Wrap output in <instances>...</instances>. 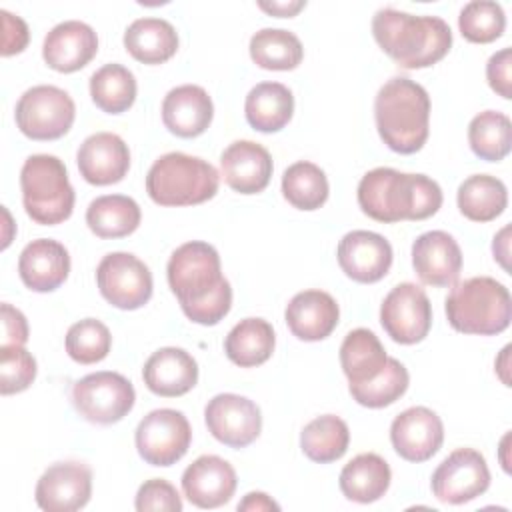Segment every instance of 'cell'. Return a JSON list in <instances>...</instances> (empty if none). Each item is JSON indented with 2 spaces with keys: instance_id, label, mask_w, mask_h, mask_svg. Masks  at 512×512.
I'll list each match as a JSON object with an SVG mask.
<instances>
[{
  "instance_id": "34",
  "label": "cell",
  "mask_w": 512,
  "mask_h": 512,
  "mask_svg": "<svg viewBox=\"0 0 512 512\" xmlns=\"http://www.w3.org/2000/svg\"><path fill=\"white\" fill-rule=\"evenodd\" d=\"M350 444L348 424L334 416L324 414L310 420L300 432V448L312 462L328 464L342 458Z\"/></svg>"
},
{
  "instance_id": "49",
  "label": "cell",
  "mask_w": 512,
  "mask_h": 512,
  "mask_svg": "<svg viewBox=\"0 0 512 512\" xmlns=\"http://www.w3.org/2000/svg\"><path fill=\"white\" fill-rule=\"evenodd\" d=\"M508 234H510V226H504L496 236H494V242H492V252H494V258L502 264L504 270H510V264H508V256H510V240H508Z\"/></svg>"
},
{
  "instance_id": "14",
  "label": "cell",
  "mask_w": 512,
  "mask_h": 512,
  "mask_svg": "<svg viewBox=\"0 0 512 512\" xmlns=\"http://www.w3.org/2000/svg\"><path fill=\"white\" fill-rule=\"evenodd\" d=\"M208 432L230 448H246L262 430V414L256 402L246 396L216 394L204 408Z\"/></svg>"
},
{
  "instance_id": "3",
  "label": "cell",
  "mask_w": 512,
  "mask_h": 512,
  "mask_svg": "<svg viewBox=\"0 0 512 512\" xmlns=\"http://www.w3.org/2000/svg\"><path fill=\"white\" fill-rule=\"evenodd\" d=\"M372 36L406 70L434 66L452 46V30L440 16H414L394 8L374 14Z\"/></svg>"
},
{
  "instance_id": "42",
  "label": "cell",
  "mask_w": 512,
  "mask_h": 512,
  "mask_svg": "<svg viewBox=\"0 0 512 512\" xmlns=\"http://www.w3.org/2000/svg\"><path fill=\"white\" fill-rule=\"evenodd\" d=\"M36 360L16 344L0 346V392L2 396L24 392L36 378Z\"/></svg>"
},
{
  "instance_id": "17",
  "label": "cell",
  "mask_w": 512,
  "mask_h": 512,
  "mask_svg": "<svg viewBox=\"0 0 512 512\" xmlns=\"http://www.w3.org/2000/svg\"><path fill=\"white\" fill-rule=\"evenodd\" d=\"M338 264L342 272L360 284L382 280L392 266L390 242L370 230H352L338 242Z\"/></svg>"
},
{
  "instance_id": "19",
  "label": "cell",
  "mask_w": 512,
  "mask_h": 512,
  "mask_svg": "<svg viewBox=\"0 0 512 512\" xmlns=\"http://www.w3.org/2000/svg\"><path fill=\"white\" fill-rule=\"evenodd\" d=\"M80 176L94 186L120 182L130 168V150L114 132L90 134L76 154Z\"/></svg>"
},
{
  "instance_id": "44",
  "label": "cell",
  "mask_w": 512,
  "mask_h": 512,
  "mask_svg": "<svg viewBox=\"0 0 512 512\" xmlns=\"http://www.w3.org/2000/svg\"><path fill=\"white\" fill-rule=\"evenodd\" d=\"M510 66H512V50L502 48L490 56L486 64V78L490 88L500 94L502 98H512V80H510Z\"/></svg>"
},
{
  "instance_id": "8",
  "label": "cell",
  "mask_w": 512,
  "mask_h": 512,
  "mask_svg": "<svg viewBox=\"0 0 512 512\" xmlns=\"http://www.w3.org/2000/svg\"><path fill=\"white\" fill-rule=\"evenodd\" d=\"M16 126L32 140H58L74 124L76 106L70 94L52 84L28 88L14 110Z\"/></svg>"
},
{
  "instance_id": "46",
  "label": "cell",
  "mask_w": 512,
  "mask_h": 512,
  "mask_svg": "<svg viewBox=\"0 0 512 512\" xmlns=\"http://www.w3.org/2000/svg\"><path fill=\"white\" fill-rule=\"evenodd\" d=\"M0 312H2V344L24 346L28 342L26 316L8 302L0 306Z\"/></svg>"
},
{
  "instance_id": "31",
  "label": "cell",
  "mask_w": 512,
  "mask_h": 512,
  "mask_svg": "<svg viewBox=\"0 0 512 512\" xmlns=\"http://www.w3.org/2000/svg\"><path fill=\"white\" fill-rule=\"evenodd\" d=\"M274 328L264 318L240 320L224 340V352L230 362L240 368L264 364L274 352Z\"/></svg>"
},
{
  "instance_id": "21",
  "label": "cell",
  "mask_w": 512,
  "mask_h": 512,
  "mask_svg": "<svg viewBox=\"0 0 512 512\" xmlns=\"http://www.w3.org/2000/svg\"><path fill=\"white\" fill-rule=\"evenodd\" d=\"M98 52V36L92 26L80 20L56 24L44 38L42 58L56 72H76Z\"/></svg>"
},
{
  "instance_id": "22",
  "label": "cell",
  "mask_w": 512,
  "mask_h": 512,
  "mask_svg": "<svg viewBox=\"0 0 512 512\" xmlns=\"http://www.w3.org/2000/svg\"><path fill=\"white\" fill-rule=\"evenodd\" d=\"M224 182L240 194L262 192L272 176L274 164L270 152L252 140H236L220 154Z\"/></svg>"
},
{
  "instance_id": "18",
  "label": "cell",
  "mask_w": 512,
  "mask_h": 512,
  "mask_svg": "<svg viewBox=\"0 0 512 512\" xmlns=\"http://www.w3.org/2000/svg\"><path fill=\"white\" fill-rule=\"evenodd\" d=\"M412 266L426 286H452L462 270V250L452 234L430 230L412 244Z\"/></svg>"
},
{
  "instance_id": "12",
  "label": "cell",
  "mask_w": 512,
  "mask_h": 512,
  "mask_svg": "<svg viewBox=\"0 0 512 512\" xmlns=\"http://www.w3.org/2000/svg\"><path fill=\"white\" fill-rule=\"evenodd\" d=\"M380 324L398 344L422 342L432 326V304L414 282L396 284L382 300Z\"/></svg>"
},
{
  "instance_id": "47",
  "label": "cell",
  "mask_w": 512,
  "mask_h": 512,
  "mask_svg": "<svg viewBox=\"0 0 512 512\" xmlns=\"http://www.w3.org/2000/svg\"><path fill=\"white\" fill-rule=\"evenodd\" d=\"M304 6H306L304 0H288V2H286V0H284V2H280V0H272V2L260 0V2H258V8H260V10H264V12L272 14V16H278V18L296 16Z\"/></svg>"
},
{
  "instance_id": "10",
  "label": "cell",
  "mask_w": 512,
  "mask_h": 512,
  "mask_svg": "<svg viewBox=\"0 0 512 512\" xmlns=\"http://www.w3.org/2000/svg\"><path fill=\"white\" fill-rule=\"evenodd\" d=\"M134 440L136 450L146 464L172 466L188 452L192 428L180 410L158 408L138 422Z\"/></svg>"
},
{
  "instance_id": "25",
  "label": "cell",
  "mask_w": 512,
  "mask_h": 512,
  "mask_svg": "<svg viewBox=\"0 0 512 512\" xmlns=\"http://www.w3.org/2000/svg\"><path fill=\"white\" fill-rule=\"evenodd\" d=\"M340 308L324 290H304L292 296L286 306L284 320L290 332L304 342H318L332 334L338 326Z\"/></svg>"
},
{
  "instance_id": "4",
  "label": "cell",
  "mask_w": 512,
  "mask_h": 512,
  "mask_svg": "<svg viewBox=\"0 0 512 512\" xmlns=\"http://www.w3.org/2000/svg\"><path fill=\"white\" fill-rule=\"evenodd\" d=\"M374 120L382 142L398 154L418 152L430 132V96L418 82L394 76L374 98Z\"/></svg>"
},
{
  "instance_id": "1",
  "label": "cell",
  "mask_w": 512,
  "mask_h": 512,
  "mask_svg": "<svg viewBox=\"0 0 512 512\" xmlns=\"http://www.w3.org/2000/svg\"><path fill=\"white\" fill-rule=\"evenodd\" d=\"M168 286L188 320L214 326L232 308V286L222 276L216 248L202 240L178 246L166 266Z\"/></svg>"
},
{
  "instance_id": "38",
  "label": "cell",
  "mask_w": 512,
  "mask_h": 512,
  "mask_svg": "<svg viewBox=\"0 0 512 512\" xmlns=\"http://www.w3.org/2000/svg\"><path fill=\"white\" fill-rule=\"evenodd\" d=\"M510 118L496 110L476 114L468 124V144L486 162H500L510 152Z\"/></svg>"
},
{
  "instance_id": "45",
  "label": "cell",
  "mask_w": 512,
  "mask_h": 512,
  "mask_svg": "<svg viewBox=\"0 0 512 512\" xmlns=\"http://www.w3.org/2000/svg\"><path fill=\"white\" fill-rule=\"evenodd\" d=\"M0 16H2V26H4L2 48H0L2 56H12V54L22 52L28 46V40H30V32H28L26 22L20 16H14L8 10H0Z\"/></svg>"
},
{
  "instance_id": "2",
  "label": "cell",
  "mask_w": 512,
  "mask_h": 512,
  "mask_svg": "<svg viewBox=\"0 0 512 512\" xmlns=\"http://www.w3.org/2000/svg\"><path fill=\"white\" fill-rule=\"evenodd\" d=\"M358 206L376 222L426 220L442 206V188L426 174L374 168L358 184Z\"/></svg>"
},
{
  "instance_id": "28",
  "label": "cell",
  "mask_w": 512,
  "mask_h": 512,
  "mask_svg": "<svg viewBox=\"0 0 512 512\" xmlns=\"http://www.w3.org/2000/svg\"><path fill=\"white\" fill-rule=\"evenodd\" d=\"M124 48L142 64H162L178 50V32L164 18H138L124 32Z\"/></svg>"
},
{
  "instance_id": "13",
  "label": "cell",
  "mask_w": 512,
  "mask_h": 512,
  "mask_svg": "<svg viewBox=\"0 0 512 512\" xmlns=\"http://www.w3.org/2000/svg\"><path fill=\"white\" fill-rule=\"evenodd\" d=\"M430 486L440 502H470L484 494L490 486V470L486 458L478 450L458 448L438 464Z\"/></svg>"
},
{
  "instance_id": "26",
  "label": "cell",
  "mask_w": 512,
  "mask_h": 512,
  "mask_svg": "<svg viewBox=\"0 0 512 512\" xmlns=\"http://www.w3.org/2000/svg\"><path fill=\"white\" fill-rule=\"evenodd\" d=\"M142 378L150 392L164 398H176L196 386L198 364L184 348L166 346L156 350L144 362Z\"/></svg>"
},
{
  "instance_id": "41",
  "label": "cell",
  "mask_w": 512,
  "mask_h": 512,
  "mask_svg": "<svg viewBox=\"0 0 512 512\" xmlns=\"http://www.w3.org/2000/svg\"><path fill=\"white\" fill-rule=\"evenodd\" d=\"M458 28L468 42L488 44L504 34L506 14L498 2L474 0L460 10Z\"/></svg>"
},
{
  "instance_id": "35",
  "label": "cell",
  "mask_w": 512,
  "mask_h": 512,
  "mask_svg": "<svg viewBox=\"0 0 512 512\" xmlns=\"http://www.w3.org/2000/svg\"><path fill=\"white\" fill-rule=\"evenodd\" d=\"M250 58L264 70H294L302 58L304 48L300 38L284 28H262L250 38Z\"/></svg>"
},
{
  "instance_id": "33",
  "label": "cell",
  "mask_w": 512,
  "mask_h": 512,
  "mask_svg": "<svg viewBox=\"0 0 512 512\" xmlns=\"http://www.w3.org/2000/svg\"><path fill=\"white\" fill-rule=\"evenodd\" d=\"M458 210L472 222H490L508 206V190L504 182L490 174L468 176L456 192Z\"/></svg>"
},
{
  "instance_id": "9",
  "label": "cell",
  "mask_w": 512,
  "mask_h": 512,
  "mask_svg": "<svg viewBox=\"0 0 512 512\" xmlns=\"http://www.w3.org/2000/svg\"><path fill=\"white\" fill-rule=\"evenodd\" d=\"M136 402L132 382L112 370L92 372L72 386V404L76 412L92 424L120 422Z\"/></svg>"
},
{
  "instance_id": "39",
  "label": "cell",
  "mask_w": 512,
  "mask_h": 512,
  "mask_svg": "<svg viewBox=\"0 0 512 512\" xmlns=\"http://www.w3.org/2000/svg\"><path fill=\"white\" fill-rule=\"evenodd\" d=\"M408 382L410 376L406 366L396 358H388L386 366L376 378L362 384H350L348 390L360 406L384 408L404 396V392L408 390Z\"/></svg>"
},
{
  "instance_id": "11",
  "label": "cell",
  "mask_w": 512,
  "mask_h": 512,
  "mask_svg": "<svg viewBox=\"0 0 512 512\" xmlns=\"http://www.w3.org/2000/svg\"><path fill=\"white\" fill-rule=\"evenodd\" d=\"M96 284L106 302L120 310H138L152 298V272L130 252H110L96 268Z\"/></svg>"
},
{
  "instance_id": "16",
  "label": "cell",
  "mask_w": 512,
  "mask_h": 512,
  "mask_svg": "<svg viewBox=\"0 0 512 512\" xmlns=\"http://www.w3.org/2000/svg\"><path fill=\"white\" fill-rule=\"evenodd\" d=\"M390 442L400 458L416 464L426 462L444 442L442 420L426 406L406 408L390 424Z\"/></svg>"
},
{
  "instance_id": "6",
  "label": "cell",
  "mask_w": 512,
  "mask_h": 512,
  "mask_svg": "<svg viewBox=\"0 0 512 512\" xmlns=\"http://www.w3.org/2000/svg\"><path fill=\"white\" fill-rule=\"evenodd\" d=\"M218 170L184 152L162 154L146 174V192L160 206H194L216 196Z\"/></svg>"
},
{
  "instance_id": "32",
  "label": "cell",
  "mask_w": 512,
  "mask_h": 512,
  "mask_svg": "<svg viewBox=\"0 0 512 512\" xmlns=\"http://www.w3.org/2000/svg\"><path fill=\"white\" fill-rule=\"evenodd\" d=\"M140 220V206L124 194L98 196L86 208V224L98 238H124L140 226Z\"/></svg>"
},
{
  "instance_id": "37",
  "label": "cell",
  "mask_w": 512,
  "mask_h": 512,
  "mask_svg": "<svg viewBox=\"0 0 512 512\" xmlns=\"http://www.w3.org/2000/svg\"><path fill=\"white\" fill-rule=\"evenodd\" d=\"M328 192V178L314 162H294L282 174V194L298 210H318L328 200Z\"/></svg>"
},
{
  "instance_id": "36",
  "label": "cell",
  "mask_w": 512,
  "mask_h": 512,
  "mask_svg": "<svg viewBox=\"0 0 512 512\" xmlns=\"http://www.w3.org/2000/svg\"><path fill=\"white\" fill-rule=\"evenodd\" d=\"M134 74L116 62L104 64L90 76L92 102L106 114H122L136 100Z\"/></svg>"
},
{
  "instance_id": "29",
  "label": "cell",
  "mask_w": 512,
  "mask_h": 512,
  "mask_svg": "<svg viewBox=\"0 0 512 512\" xmlns=\"http://www.w3.org/2000/svg\"><path fill=\"white\" fill-rule=\"evenodd\" d=\"M294 112V96L288 86L280 82L256 84L244 102V114L248 124L258 132L282 130Z\"/></svg>"
},
{
  "instance_id": "27",
  "label": "cell",
  "mask_w": 512,
  "mask_h": 512,
  "mask_svg": "<svg viewBox=\"0 0 512 512\" xmlns=\"http://www.w3.org/2000/svg\"><path fill=\"white\" fill-rule=\"evenodd\" d=\"M390 480L392 472L388 462L374 452H364L354 456L342 468L338 484L348 500L370 504L386 494V490L390 488Z\"/></svg>"
},
{
  "instance_id": "5",
  "label": "cell",
  "mask_w": 512,
  "mask_h": 512,
  "mask_svg": "<svg viewBox=\"0 0 512 512\" xmlns=\"http://www.w3.org/2000/svg\"><path fill=\"white\" fill-rule=\"evenodd\" d=\"M444 310L456 332L494 336L508 328L512 300L508 288L496 278L474 276L452 284Z\"/></svg>"
},
{
  "instance_id": "20",
  "label": "cell",
  "mask_w": 512,
  "mask_h": 512,
  "mask_svg": "<svg viewBox=\"0 0 512 512\" xmlns=\"http://www.w3.org/2000/svg\"><path fill=\"white\" fill-rule=\"evenodd\" d=\"M236 472L220 456L204 454L182 474V492L198 508H218L236 492Z\"/></svg>"
},
{
  "instance_id": "30",
  "label": "cell",
  "mask_w": 512,
  "mask_h": 512,
  "mask_svg": "<svg viewBox=\"0 0 512 512\" xmlns=\"http://www.w3.org/2000/svg\"><path fill=\"white\" fill-rule=\"evenodd\" d=\"M386 350L378 336L368 328H354L340 346V366L350 384L376 378L386 366Z\"/></svg>"
},
{
  "instance_id": "40",
  "label": "cell",
  "mask_w": 512,
  "mask_h": 512,
  "mask_svg": "<svg viewBox=\"0 0 512 512\" xmlns=\"http://www.w3.org/2000/svg\"><path fill=\"white\" fill-rule=\"evenodd\" d=\"M64 346L74 362L96 364L108 356L112 348V334L104 322L84 318L68 328Z\"/></svg>"
},
{
  "instance_id": "23",
  "label": "cell",
  "mask_w": 512,
  "mask_h": 512,
  "mask_svg": "<svg viewBox=\"0 0 512 512\" xmlns=\"http://www.w3.org/2000/svg\"><path fill=\"white\" fill-rule=\"evenodd\" d=\"M70 272V256L64 244L38 238L24 246L18 258V274L32 292H52L64 284Z\"/></svg>"
},
{
  "instance_id": "15",
  "label": "cell",
  "mask_w": 512,
  "mask_h": 512,
  "mask_svg": "<svg viewBox=\"0 0 512 512\" xmlns=\"http://www.w3.org/2000/svg\"><path fill=\"white\" fill-rule=\"evenodd\" d=\"M34 494L46 512L80 510L92 494V470L82 462H56L38 478Z\"/></svg>"
},
{
  "instance_id": "7",
  "label": "cell",
  "mask_w": 512,
  "mask_h": 512,
  "mask_svg": "<svg viewBox=\"0 0 512 512\" xmlns=\"http://www.w3.org/2000/svg\"><path fill=\"white\" fill-rule=\"evenodd\" d=\"M20 190L26 214L42 226H54L70 218L74 188L64 162L52 154H32L20 170Z\"/></svg>"
},
{
  "instance_id": "43",
  "label": "cell",
  "mask_w": 512,
  "mask_h": 512,
  "mask_svg": "<svg viewBox=\"0 0 512 512\" xmlns=\"http://www.w3.org/2000/svg\"><path fill=\"white\" fill-rule=\"evenodd\" d=\"M134 506L138 512L148 510H166V512H180L182 510V498L178 490L164 478H152L146 480L138 492Z\"/></svg>"
},
{
  "instance_id": "24",
  "label": "cell",
  "mask_w": 512,
  "mask_h": 512,
  "mask_svg": "<svg viewBox=\"0 0 512 512\" xmlns=\"http://www.w3.org/2000/svg\"><path fill=\"white\" fill-rule=\"evenodd\" d=\"M214 104L208 92L196 84L172 88L162 100V122L180 138L204 134L212 122Z\"/></svg>"
},
{
  "instance_id": "48",
  "label": "cell",
  "mask_w": 512,
  "mask_h": 512,
  "mask_svg": "<svg viewBox=\"0 0 512 512\" xmlns=\"http://www.w3.org/2000/svg\"><path fill=\"white\" fill-rule=\"evenodd\" d=\"M238 510L262 512V510H280V506L264 492H248L242 502H238Z\"/></svg>"
}]
</instances>
